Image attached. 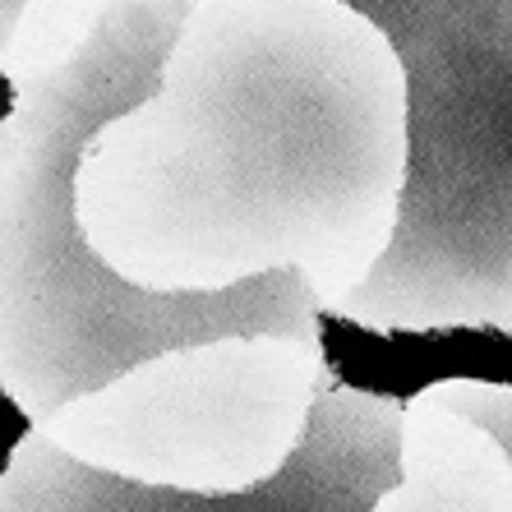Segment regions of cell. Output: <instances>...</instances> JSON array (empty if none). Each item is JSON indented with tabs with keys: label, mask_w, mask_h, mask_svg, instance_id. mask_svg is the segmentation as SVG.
<instances>
[{
	"label": "cell",
	"mask_w": 512,
	"mask_h": 512,
	"mask_svg": "<svg viewBox=\"0 0 512 512\" xmlns=\"http://www.w3.org/2000/svg\"><path fill=\"white\" fill-rule=\"evenodd\" d=\"M190 0H28L0 116V393L33 425L134 360L222 333L319 337L300 268L222 291H148L97 259L74 171L107 120L157 88Z\"/></svg>",
	"instance_id": "obj_1"
},
{
	"label": "cell",
	"mask_w": 512,
	"mask_h": 512,
	"mask_svg": "<svg viewBox=\"0 0 512 512\" xmlns=\"http://www.w3.org/2000/svg\"><path fill=\"white\" fill-rule=\"evenodd\" d=\"M402 402L388 393L323 383L296 453L273 480L199 499L143 489L70 462L28 429L0 471V512H370L397 480Z\"/></svg>",
	"instance_id": "obj_4"
},
{
	"label": "cell",
	"mask_w": 512,
	"mask_h": 512,
	"mask_svg": "<svg viewBox=\"0 0 512 512\" xmlns=\"http://www.w3.org/2000/svg\"><path fill=\"white\" fill-rule=\"evenodd\" d=\"M393 47L406 171L383 254L323 305L365 333H512V0H342Z\"/></svg>",
	"instance_id": "obj_2"
},
{
	"label": "cell",
	"mask_w": 512,
	"mask_h": 512,
	"mask_svg": "<svg viewBox=\"0 0 512 512\" xmlns=\"http://www.w3.org/2000/svg\"><path fill=\"white\" fill-rule=\"evenodd\" d=\"M28 10V0H0V74H5V60L14 51V28H19V14Z\"/></svg>",
	"instance_id": "obj_6"
},
{
	"label": "cell",
	"mask_w": 512,
	"mask_h": 512,
	"mask_svg": "<svg viewBox=\"0 0 512 512\" xmlns=\"http://www.w3.org/2000/svg\"><path fill=\"white\" fill-rule=\"evenodd\" d=\"M333 379L319 337L222 333L134 360L33 434L125 485L222 499L282 471Z\"/></svg>",
	"instance_id": "obj_3"
},
{
	"label": "cell",
	"mask_w": 512,
	"mask_h": 512,
	"mask_svg": "<svg viewBox=\"0 0 512 512\" xmlns=\"http://www.w3.org/2000/svg\"><path fill=\"white\" fill-rule=\"evenodd\" d=\"M370 512H512L508 383L439 379L402 402L397 480Z\"/></svg>",
	"instance_id": "obj_5"
}]
</instances>
